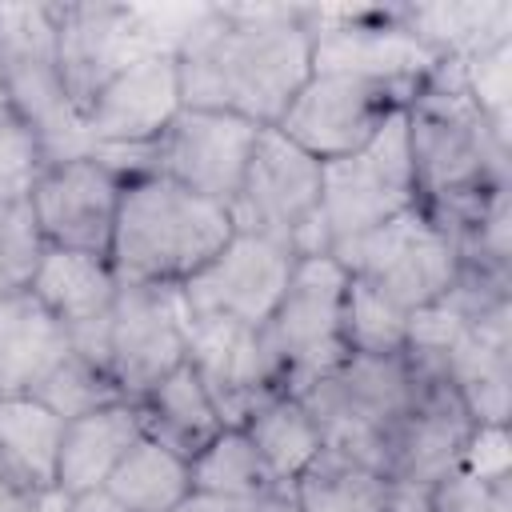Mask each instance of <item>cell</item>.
Listing matches in <instances>:
<instances>
[{"mask_svg":"<svg viewBox=\"0 0 512 512\" xmlns=\"http://www.w3.org/2000/svg\"><path fill=\"white\" fill-rule=\"evenodd\" d=\"M416 396V364L396 356H344L300 400L312 412L324 448L344 452L388 476L392 436Z\"/></svg>","mask_w":512,"mask_h":512,"instance_id":"5","label":"cell"},{"mask_svg":"<svg viewBox=\"0 0 512 512\" xmlns=\"http://www.w3.org/2000/svg\"><path fill=\"white\" fill-rule=\"evenodd\" d=\"M344 292H348V272L332 252L296 260L280 304L260 328L276 364L280 392L304 396L320 376H328L348 356Z\"/></svg>","mask_w":512,"mask_h":512,"instance_id":"8","label":"cell"},{"mask_svg":"<svg viewBox=\"0 0 512 512\" xmlns=\"http://www.w3.org/2000/svg\"><path fill=\"white\" fill-rule=\"evenodd\" d=\"M432 512H512V476L476 480L468 472H448L428 488Z\"/></svg>","mask_w":512,"mask_h":512,"instance_id":"35","label":"cell"},{"mask_svg":"<svg viewBox=\"0 0 512 512\" xmlns=\"http://www.w3.org/2000/svg\"><path fill=\"white\" fill-rule=\"evenodd\" d=\"M184 108L176 56H148L116 72L84 108V136L96 152L148 148Z\"/></svg>","mask_w":512,"mask_h":512,"instance_id":"18","label":"cell"},{"mask_svg":"<svg viewBox=\"0 0 512 512\" xmlns=\"http://www.w3.org/2000/svg\"><path fill=\"white\" fill-rule=\"evenodd\" d=\"M424 80H372L352 72H312L280 116V132L308 156L336 160L364 148L388 120L408 112Z\"/></svg>","mask_w":512,"mask_h":512,"instance_id":"12","label":"cell"},{"mask_svg":"<svg viewBox=\"0 0 512 512\" xmlns=\"http://www.w3.org/2000/svg\"><path fill=\"white\" fill-rule=\"evenodd\" d=\"M400 24L440 60H464L476 48L512 40V0H432L400 4Z\"/></svg>","mask_w":512,"mask_h":512,"instance_id":"23","label":"cell"},{"mask_svg":"<svg viewBox=\"0 0 512 512\" xmlns=\"http://www.w3.org/2000/svg\"><path fill=\"white\" fill-rule=\"evenodd\" d=\"M344 348L352 356H396L408 348V312L388 304L376 288L348 276L344 292Z\"/></svg>","mask_w":512,"mask_h":512,"instance_id":"30","label":"cell"},{"mask_svg":"<svg viewBox=\"0 0 512 512\" xmlns=\"http://www.w3.org/2000/svg\"><path fill=\"white\" fill-rule=\"evenodd\" d=\"M140 436H144V428H140V412L132 400H116V404H104L76 420H64L56 488L68 496L100 492Z\"/></svg>","mask_w":512,"mask_h":512,"instance_id":"22","label":"cell"},{"mask_svg":"<svg viewBox=\"0 0 512 512\" xmlns=\"http://www.w3.org/2000/svg\"><path fill=\"white\" fill-rule=\"evenodd\" d=\"M192 312L180 284H120L108 332V372L124 400L148 396L188 360Z\"/></svg>","mask_w":512,"mask_h":512,"instance_id":"13","label":"cell"},{"mask_svg":"<svg viewBox=\"0 0 512 512\" xmlns=\"http://www.w3.org/2000/svg\"><path fill=\"white\" fill-rule=\"evenodd\" d=\"M392 480L344 452L320 448L312 464L292 480L300 512H388Z\"/></svg>","mask_w":512,"mask_h":512,"instance_id":"26","label":"cell"},{"mask_svg":"<svg viewBox=\"0 0 512 512\" xmlns=\"http://www.w3.org/2000/svg\"><path fill=\"white\" fill-rule=\"evenodd\" d=\"M240 432L252 440V448L260 452L264 468L280 484H292L312 464V456L324 448L312 412L304 408L300 396H288V392L268 396L260 408H252L248 420L240 424Z\"/></svg>","mask_w":512,"mask_h":512,"instance_id":"27","label":"cell"},{"mask_svg":"<svg viewBox=\"0 0 512 512\" xmlns=\"http://www.w3.org/2000/svg\"><path fill=\"white\" fill-rule=\"evenodd\" d=\"M280 480L264 468L260 452L240 428H224L200 456H192V496L240 512Z\"/></svg>","mask_w":512,"mask_h":512,"instance_id":"28","label":"cell"},{"mask_svg":"<svg viewBox=\"0 0 512 512\" xmlns=\"http://www.w3.org/2000/svg\"><path fill=\"white\" fill-rule=\"evenodd\" d=\"M204 8L208 4H56V52L72 108L84 116L92 96L128 64L148 56H176Z\"/></svg>","mask_w":512,"mask_h":512,"instance_id":"4","label":"cell"},{"mask_svg":"<svg viewBox=\"0 0 512 512\" xmlns=\"http://www.w3.org/2000/svg\"><path fill=\"white\" fill-rule=\"evenodd\" d=\"M404 352L416 364V396L392 436L388 480L428 492L436 480L460 468V452L476 420L468 416L464 400L456 396L436 356L416 352V348H404Z\"/></svg>","mask_w":512,"mask_h":512,"instance_id":"15","label":"cell"},{"mask_svg":"<svg viewBox=\"0 0 512 512\" xmlns=\"http://www.w3.org/2000/svg\"><path fill=\"white\" fill-rule=\"evenodd\" d=\"M44 248L48 244H44L28 204L0 208V296L16 292V288H28Z\"/></svg>","mask_w":512,"mask_h":512,"instance_id":"34","label":"cell"},{"mask_svg":"<svg viewBox=\"0 0 512 512\" xmlns=\"http://www.w3.org/2000/svg\"><path fill=\"white\" fill-rule=\"evenodd\" d=\"M256 136H260V128L252 120H240L228 112H208V108H180L176 120L148 148L96 152V156L104 164H112L120 176L156 172V176L228 208L244 180Z\"/></svg>","mask_w":512,"mask_h":512,"instance_id":"10","label":"cell"},{"mask_svg":"<svg viewBox=\"0 0 512 512\" xmlns=\"http://www.w3.org/2000/svg\"><path fill=\"white\" fill-rule=\"evenodd\" d=\"M416 204L420 196H416L404 112L388 120L364 148L320 164V212L332 248L380 228L384 220Z\"/></svg>","mask_w":512,"mask_h":512,"instance_id":"11","label":"cell"},{"mask_svg":"<svg viewBox=\"0 0 512 512\" xmlns=\"http://www.w3.org/2000/svg\"><path fill=\"white\" fill-rule=\"evenodd\" d=\"M28 288L60 320V328L72 340V352L108 368V332H112V308L120 292V280L108 256L44 248Z\"/></svg>","mask_w":512,"mask_h":512,"instance_id":"19","label":"cell"},{"mask_svg":"<svg viewBox=\"0 0 512 512\" xmlns=\"http://www.w3.org/2000/svg\"><path fill=\"white\" fill-rule=\"evenodd\" d=\"M184 108L276 128L312 76L304 4H208L176 52Z\"/></svg>","mask_w":512,"mask_h":512,"instance_id":"1","label":"cell"},{"mask_svg":"<svg viewBox=\"0 0 512 512\" xmlns=\"http://www.w3.org/2000/svg\"><path fill=\"white\" fill-rule=\"evenodd\" d=\"M32 396H36L44 408H52L60 420H76V416H84V412H96V408H104V404L124 400V392L116 388L112 372H108L104 364L80 356V352H68V356L48 372V380H44Z\"/></svg>","mask_w":512,"mask_h":512,"instance_id":"31","label":"cell"},{"mask_svg":"<svg viewBox=\"0 0 512 512\" xmlns=\"http://www.w3.org/2000/svg\"><path fill=\"white\" fill-rule=\"evenodd\" d=\"M332 256L352 280H364L408 316L436 304L460 272V248L452 232L440 228L420 204L356 240L336 244Z\"/></svg>","mask_w":512,"mask_h":512,"instance_id":"9","label":"cell"},{"mask_svg":"<svg viewBox=\"0 0 512 512\" xmlns=\"http://www.w3.org/2000/svg\"><path fill=\"white\" fill-rule=\"evenodd\" d=\"M476 424H508L512 412V300L464 316L436 356Z\"/></svg>","mask_w":512,"mask_h":512,"instance_id":"20","label":"cell"},{"mask_svg":"<svg viewBox=\"0 0 512 512\" xmlns=\"http://www.w3.org/2000/svg\"><path fill=\"white\" fill-rule=\"evenodd\" d=\"M240 512H300V504H296V496H292V484H276V488H268L260 500H252V504L240 508Z\"/></svg>","mask_w":512,"mask_h":512,"instance_id":"38","label":"cell"},{"mask_svg":"<svg viewBox=\"0 0 512 512\" xmlns=\"http://www.w3.org/2000/svg\"><path fill=\"white\" fill-rule=\"evenodd\" d=\"M236 224L224 204L204 200L156 172L124 180L108 264L120 284H184L228 240Z\"/></svg>","mask_w":512,"mask_h":512,"instance_id":"3","label":"cell"},{"mask_svg":"<svg viewBox=\"0 0 512 512\" xmlns=\"http://www.w3.org/2000/svg\"><path fill=\"white\" fill-rule=\"evenodd\" d=\"M0 112H12V104H8V96H4V88H0Z\"/></svg>","mask_w":512,"mask_h":512,"instance_id":"41","label":"cell"},{"mask_svg":"<svg viewBox=\"0 0 512 512\" xmlns=\"http://www.w3.org/2000/svg\"><path fill=\"white\" fill-rule=\"evenodd\" d=\"M296 260L300 256L276 240L232 232V240L196 276H188L180 292L192 316H232L252 328H264L288 288Z\"/></svg>","mask_w":512,"mask_h":512,"instance_id":"16","label":"cell"},{"mask_svg":"<svg viewBox=\"0 0 512 512\" xmlns=\"http://www.w3.org/2000/svg\"><path fill=\"white\" fill-rule=\"evenodd\" d=\"M188 364L212 396L224 428H240L252 408L280 396L276 364L264 332L232 316H192Z\"/></svg>","mask_w":512,"mask_h":512,"instance_id":"17","label":"cell"},{"mask_svg":"<svg viewBox=\"0 0 512 512\" xmlns=\"http://www.w3.org/2000/svg\"><path fill=\"white\" fill-rule=\"evenodd\" d=\"M104 492L128 512H176L192 500V460L140 436L108 476Z\"/></svg>","mask_w":512,"mask_h":512,"instance_id":"25","label":"cell"},{"mask_svg":"<svg viewBox=\"0 0 512 512\" xmlns=\"http://www.w3.org/2000/svg\"><path fill=\"white\" fill-rule=\"evenodd\" d=\"M136 412H140L144 436L160 440L164 448L180 452L184 460L200 456L224 432V420H220L212 396L204 392V384L196 380L188 360L176 372H168L148 396H140Z\"/></svg>","mask_w":512,"mask_h":512,"instance_id":"24","label":"cell"},{"mask_svg":"<svg viewBox=\"0 0 512 512\" xmlns=\"http://www.w3.org/2000/svg\"><path fill=\"white\" fill-rule=\"evenodd\" d=\"M388 512H432V504H428V492L424 488L396 484L392 488V500H388Z\"/></svg>","mask_w":512,"mask_h":512,"instance_id":"39","label":"cell"},{"mask_svg":"<svg viewBox=\"0 0 512 512\" xmlns=\"http://www.w3.org/2000/svg\"><path fill=\"white\" fill-rule=\"evenodd\" d=\"M0 88L12 112L40 136L48 164L92 156L84 120L72 108L56 52V4L0 0Z\"/></svg>","mask_w":512,"mask_h":512,"instance_id":"6","label":"cell"},{"mask_svg":"<svg viewBox=\"0 0 512 512\" xmlns=\"http://www.w3.org/2000/svg\"><path fill=\"white\" fill-rule=\"evenodd\" d=\"M44 164L48 156L40 136L16 112H0V208L28 204Z\"/></svg>","mask_w":512,"mask_h":512,"instance_id":"33","label":"cell"},{"mask_svg":"<svg viewBox=\"0 0 512 512\" xmlns=\"http://www.w3.org/2000/svg\"><path fill=\"white\" fill-rule=\"evenodd\" d=\"M64 420L36 396H0V460L32 488H56Z\"/></svg>","mask_w":512,"mask_h":512,"instance_id":"29","label":"cell"},{"mask_svg":"<svg viewBox=\"0 0 512 512\" xmlns=\"http://www.w3.org/2000/svg\"><path fill=\"white\" fill-rule=\"evenodd\" d=\"M124 180L128 176H120L100 156H72V160L44 164L28 196V208L44 244L108 256Z\"/></svg>","mask_w":512,"mask_h":512,"instance_id":"14","label":"cell"},{"mask_svg":"<svg viewBox=\"0 0 512 512\" xmlns=\"http://www.w3.org/2000/svg\"><path fill=\"white\" fill-rule=\"evenodd\" d=\"M420 208L452 236L512 188V136L464 92L460 64L440 60L404 112Z\"/></svg>","mask_w":512,"mask_h":512,"instance_id":"2","label":"cell"},{"mask_svg":"<svg viewBox=\"0 0 512 512\" xmlns=\"http://www.w3.org/2000/svg\"><path fill=\"white\" fill-rule=\"evenodd\" d=\"M68 352V332L32 288L0 296V396H32Z\"/></svg>","mask_w":512,"mask_h":512,"instance_id":"21","label":"cell"},{"mask_svg":"<svg viewBox=\"0 0 512 512\" xmlns=\"http://www.w3.org/2000/svg\"><path fill=\"white\" fill-rule=\"evenodd\" d=\"M40 492H44V488L24 484V480L0 460V512H32Z\"/></svg>","mask_w":512,"mask_h":512,"instance_id":"37","label":"cell"},{"mask_svg":"<svg viewBox=\"0 0 512 512\" xmlns=\"http://www.w3.org/2000/svg\"><path fill=\"white\" fill-rule=\"evenodd\" d=\"M68 512H128V508H120L104 488L100 492H84V496H72V508Z\"/></svg>","mask_w":512,"mask_h":512,"instance_id":"40","label":"cell"},{"mask_svg":"<svg viewBox=\"0 0 512 512\" xmlns=\"http://www.w3.org/2000/svg\"><path fill=\"white\" fill-rule=\"evenodd\" d=\"M460 472L476 480H500L512 476V440L508 424H472L464 452H460Z\"/></svg>","mask_w":512,"mask_h":512,"instance_id":"36","label":"cell"},{"mask_svg":"<svg viewBox=\"0 0 512 512\" xmlns=\"http://www.w3.org/2000/svg\"><path fill=\"white\" fill-rule=\"evenodd\" d=\"M228 216L236 232L276 240L296 256L332 248L320 212V160L292 144L280 128H260Z\"/></svg>","mask_w":512,"mask_h":512,"instance_id":"7","label":"cell"},{"mask_svg":"<svg viewBox=\"0 0 512 512\" xmlns=\"http://www.w3.org/2000/svg\"><path fill=\"white\" fill-rule=\"evenodd\" d=\"M460 64V84L472 96V104L512 136V40L476 48L472 56L456 60Z\"/></svg>","mask_w":512,"mask_h":512,"instance_id":"32","label":"cell"}]
</instances>
